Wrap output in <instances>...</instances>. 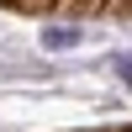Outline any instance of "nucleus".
Listing matches in <instances>:
<instances>
[{"label":"nucleus","instance_id":"obj_1","mask_svg":"<svg viewBox=\"0 0 132 132\" xmlns=\"http://www.w3.org/2000/svg\"><path fill=\"white\" fill-rule=\"evenodd\" d=\"M90 42V27H79V21H48V27L37 32V48L42 53H74Z\"/></svg>","mask_w":132,"mask_h":132},{"label":"nucleus","instance_id":"obj_2","mask_svg":"<svg viewBox=\"0 0 132 132\" xmlns=\"http://www.w3.org/2000/svg\"><path fill=\"white\" fill-rule=\"evenodd\" d=\"M111 69L122 74V85H132V53H111Z\"/></svg>","mask_w":132,"mask_h":132}]
</instances>
